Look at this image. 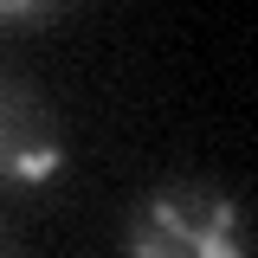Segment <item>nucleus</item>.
I'll list each match as a JSON object with an SVG mask.
<instances>
[{
    "mask_svg": "<svg viewBox=\"0 0 258 258\" xmlns=\"http://www.w3.org/2000/svg\"><path fill=\"white\" fill-rule=\"evenodd\" d=\"M129 258H245V213L220 187H161L129 226Z\"/></svg>",
    "mask_w": 258,
    "mask_h": 258,
    "instance_id": "obj_1",
    "label": "nucleus"
},
{
    "mask_svg": "<svg viewBox=\"0 0 258 258\" xmlns=\"http://www.w3.org/2000/svg\"><path fill=\"white\" fill-rule=\"evenodd\" d=\"M52 168H58V116L39 103V91L0 71V181L26 187L45 181Z\"/></svg>",
    "mask_w": 258,
    "mask_h": 258,
    "instance_id": "obj_2",
    "label": "nucleus"
}]
</instances>
